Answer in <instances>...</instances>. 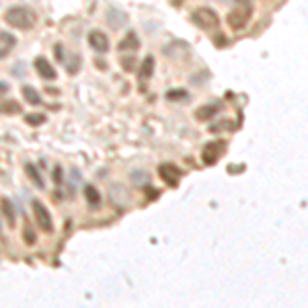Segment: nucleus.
Wrapping results in <instances>:
<instances>
[{"label":"nucleus","mask_w":308,"mask_h":308,"mask_svg":"<svg viewBox=\"0 0 308 308\" xmlns=\"http://www.w3.org/2000/svg\"><path fill=\"white\" fill-rule=\"evenodd\" d=\"M5 23L9 27H15V29H21V31H29L33 29L35 23H37V15L31 11L29 7H21V5H15L11 9H7L5 13Z\"/></svg>","instance_id":"nucleus-1"},{"label":"nucleus","mask_w":308,"mask_h":308,"mask_svg":"<svg viewBox=\"0 0 308 308\" xmlns=\"http://www.w3.org/2000/svg\"><path fill=\"white\" fill-rule=\"evenodd\" d=\"M191 23L203 31H210V29H218L220 27V17L216 11L208 9V7H201V9H195L193 15H191Z\"/></svg>","instance_id":"nucleus-2"},{"label":"nucleus","mask_w":308,"mask_h":308,"mask_svg":"<svg viewBox=\"0 0 308 308\" xmlns=\"http://www.w3.org/2000/svg\"><path fill=\"white\" fill-rule=\"evenodd\" d=\"M234 5H236V3H234ZM251 15H253V5H251V3H249V5H236V9L230 11V15H228V25H230L234 31H240V29L246 27V23H249Z\"/></svg>","instance_id":"nucleus-3"},{"label":"nucleus","mask_w":308,"mask_h":308,"mask_svg":"<svg viewBox=\"0 0 308 308\" xmlns=\"http://www.w3.org/2000/svg\"><path fill=\"white\" fill-rule=\"evenodd\" d=\"M224 150H226V142L224 140H212L201 148V161L206 165H216L218 159L224 154Z\"/></svg>","instance_id":"nucleus-4"},{"label":"nucleus","mask_w":308,"mask_h":308,"mask_svg":"<svg viewBox=\"0 0 308 308\" xmlns=\"http://www.w3.org/2000/svg\"><path fill=\"white\" fill-rule=\"evenodd\" d=\"M33 214H35V222H37V226L43 230V232H54V220H52V214H49V210L45 208V203L43 201H33Z\"/></svg>","instance_id":"nucleus-5"},{"label":"nucleus","mask_w":308,"mask_h":308,"mask_svg":"<svg viewBox=\"0 0 308 308\" xmlns=\"http://www.w3.org/2000/svg\"><path fill=\"white\" fill-rule=\"evenodd\" d=\"M181 169L179 167H175L173 163H163L161 167H159V177L169 185V187H177L179 185V181H181Z\"/></svg>","instance_id":"nucleus-6"},{"label":"nucleus","mask_w":308,"mask_h":308,"mask_svg":"<svg viewBox=\"0 0 308 308\" xmlns=\"http://www.w3.org/2000/svg\"><path fill=\"white\" fill-rule=\"evenodd\" d=\"M33 66H35V70H37V74L43 78V80H56V68L52 66V62L49 60H45L43 56H39V58H35V62H33Z\"/></svg>","instance_id":"nucleus-7"},{"label":"nucleus","mask_w":308,"mask_h":308,"mask_svg":"<svg viewBox=\"0 0 308 308\" xmlns=\"http://www.w3.org/2000/svg\"><path fill=\"white\" fill-rule=\"evenodd\" d=\"M88 43H90V47L95 49V52H101V54H105V52H109V37L103 33V31H90L88 33Z\"/></svg>","instance_id":"nucleus-8"},{"label":"nucleus","mask_w":308,"mask_h":308,"mask_svg":"<svg viewBox=\"0 0 308 308\" xmlns=\"http://www.w3.org/2000/svg\"><path fill=\"white\" fill-rule=\"evenodd\" d=\"M0 212H3V216H5V220H7L9 228H15V226H17V214H15L13 201L7 199V197H3V199H0Z\"/></svg>","instance_id":"nucleus-9"},{"label":"nucleus","mask_w":308,"mask_h":308,"mask_svg":"<svg viewBox=\"0 0 308 308\" xmlns=\"http://www.w3.org/2000/svg\"><path fill=\"white\" fill-rule=\"evenodd\" d=\"M138 47H140V39H138V35L134 33V31L126 33V37L119 41V52H136Z\"/></svg>","instance_id":"nucleus-10"},{"label":"nucleus","mask_w":308,"mask_h":308,"mask_svg":"<svg viewBox=\"0 0 308 308\" xmlns=\"http://www.w3.org/2000/svg\"><path fill=\"white\" fill-rule=\"evenodd\" d=\"M17 39L11 35V33H5V31H0V58H5L13 52Z\"/></svg>","instance_id":"nucleus-11"},{"label":"nucleus","mask_w":308,"mask_h":308,"mask_svg":"<svg viewBox=\"0 0 308 308\" xmlns=\"http://www.w3.org/2000/svg\"><path fill=\"white\" fill-rule=\"evenodd\" d=\"M84 197L92 208L99 206V201H101V193L97 191L95 185H84Z\"/></svg>","instance_id":"nucleus-12"},{"label":"nucleus","mask_w":308,"mask_h":308,"mask_svg":"<svg viewBox=\"0 0 308 308\" xmlns=\"http://www.w3.org/2000/svg\"><path fill=\"white\" fill-rule=\"evenodd\" d=\"M154 72V58L152 56H146L144 62H142V66H140V78L142 80H148Z\"/></svg>","instance_id":"nucleus-13"},{"label":"nucleus","mask_w":308,"mask_h":308,"mask_svg":"<svg viewBox=\"0 0 308 308\" xmlns=\"http://www.w3.org/2000/svg\"><path fill=\"white\" fill-rule=\"evenodd\" d=\"M216 111H218V107H216V105H206V107H201V109H197V111H195V119L206 121V119L214 117V115H216Z\"/></svg>","instance_id":"nucleus-14"},{"label":"nucleus","mask_w":308,"mask_h":308,"mask_svg":"<svg viewBox=\"0 0 308 308\" xmlns=\"http://www.w3.org/2000/svg\"><path fill=\"white\" fill-rule=\"evenodd\" d=\"M23 97H25V101L31 103V105H39V103H41V99H39V95H37V90H35L33 86H25V88H23Z\"/></svg>","instance_id":"nucleus-15"},{"label":"nucleus","mask_w":308,"mask_h":308,"mask_svg":"<svg viewBox=\"0 0 308 308\" xmlns=\"http://www.w3.org/2000/svg\"><path fill=\"white\" fill-rule=\"evenodd\" d=\"M25 171H27V175H29V179L33 181L37 187H43V179H41V175H39V171L33 167V165H27L25 167Z\"/></svg>","instance_id":"nucleus-16"},{"label":"nucleus","mask_w":308,"mask_h":308,"mask_svg":"<svg viewBox=\"0 0 308 308\" xmlns=\"http://www.w3.org/2000/svg\"><path fill=\"white\" fill-rule=\"evenodd\" d=\"M19 103L17 101H7V103H0V113H7V115H15L19 113Z\"/></svg>","instance_id":"nucleus-17"},{"label":"nucleus","mask_w":308,"mask_h":308,"mask_svg":"<svg viewBox=\"0 0 308 308\" xmlns=\"http://www.w3.org/2000/svg\"><path fill=\"white\" fill-rule=\"evenodd\" d=\"M167 99L169 101H183V99H187V90L185 88H173L167 92Z\"/></svg>","instance_id":"nucleus-18"},{"label":"nucleus","mask_w":308,"mask_h":308,"mask_svg":"<svg viewBox=\"0 0 308 308\" xmlns=\"http://www.w3.org/2000/svg\"><path fill=\"white\" fill-rule=\"evenodd\" d=\"M25 121L29 123V126H39V123L45 121V115H41V113H33V115H27Z\"/></svg>","instance_id":"nucleus-19"},{"label":"nucleus","mask_w":308,"mask_h":308,"mask_svg":"<svg viewBox=\"0 0 308 308\" xmlns=\"http://www.w3.org/2000/svg\"><path fill=\"white\" fill-rule=\"evenodd\" d=\"M134 58L132 56H126V58H121V66L126 68V70H134V62H132Z\"/></svg>","instance_id":"nucleus-20"},{"label":"nucleus","mask_w":308,"mask_h":308,"mask_svg":"<svg viewBox=\"0 0 308 308\" xmlns=\"http://www.w3.org/2000/svg\"><path fill=\"white\" fill-rule=\"evenodd\" d=\"M25 238H27V244H33L35 242L33 232H31V226H25Z\"/></svg>","instance_id":"nucleus-21"},{"label":"nucleus","mask_w":308,"mask_h":308,"mask_svg":"<svg viewBox=\"0 0 308 308\" xmlns=\"http://www.w3.org/2000/svg\"><path fill=\"white\" fill-rule=\"evenodd\" d=\"M9 88H11V86H9L7 82H3V80H0V97H3L5 92H9Z\"/></svg>","instance_id":"nucleus-22"},{"label":"nucleus","mask_w":308,"mask_h":308,"mask_svg":"<svg viewBox=\"0 0 308 308\" xmlns=\"http://www.w3.org/2000/svg\"><path fill=\"white\" fill-rule=\"evenodd\" d=\"M54 177H56V183L62 181V171H60V167H56V175H54Z\"/></svg>","instance_id":"nucleus-23"},{"label":"nucleus","mask_w":308,"mask_h":308,"mask_svg":"<svg viewBox=\"0 0 308 308\" xmlns=\"http://www.w3.org/2000/svg\"><path fill=\"white\" fill-rule=\"evenodd\" d=\"M234 3H236V5H249L251 0H234Z\"/></svg>","instance_id":"nucleus-24"}]
</instances>
